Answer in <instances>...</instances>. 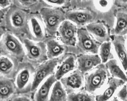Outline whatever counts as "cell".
Returning a JSON list of instances; mask_svg holds the SVG:
<instances>
[{
    "mask_svg": "<svg viewBox=\"0 0 127 101\" xmlns=\"http://www.w3.org/2000/svg\"><path fill=\"white\" fill-rule=\"evenodd\" d=\"M117 97L122 101H127V84L124 85L117 94Z\"/></svg>",
    "mask_w": 127,
    "mask_h": 101,
    "instance_id": "obj_31",
    "label": "cell"
},
{
    "mask_svg": "<svg viewBox=\"0 0 127 101\" xmlns=\"http://www.w3.org/2000/svg\"><path fill=\"white\" fill-rule=\"evenodd\" d=\"M19 39L25 50L23 61L29 63L36 68L48 60L44 42H35L25 37H22Z\"/></svg>",
    "mask_w": 127,
    "mask_h": 101,
    "instance_id": "obj_2",
    "label": "cell"
},
{
    "mask_svg": "<svg viewBox=\"0 0 127 101\" xmlns=\"http://www.w3.org/2000/svg\"><path fill=\"white\" fill-rule=\"evenodd\" d=\"M105 65L109 73L112 76L113 78L119 79L125 82H127V75L120 67L116 59L113 58L108 60Z\"/></svg>",
    "mask_w": 127,
    "mask_h": 101,
    "instance_id": "obj_24",
    "label": "cell"
},
{
    "mask_svg": "<svg viewBox=\"0 0 127 101\" xmlns=\"http://www.w3.org/2000/svg\"><path fill=\"white\" fill-rule=\"evenodd\" d=\"M78 29L73 23L65 20L61 24L58 30L61 42L66 46H76Z\"/></svg>",
    "mask_w": 127,
    "mask_h": 101,
    "instance_id": "obj_11",
    "label": "cell"
},
{
    "mask_svg": "<svg viewBox=\"0 0 127 101\" xmlns=\"http://www.w3.org/2000/svg\"><path fill=\"white\" fill-rule=\"evenodd\" d=\"M112 43L111 41L104 42L101 44L98 52L99 57L103 64L105 63L111 59H113L112 53Z\"/></svg>",
    "mask_w": 127,
    "mask_h": 101,
    "instance_id": "obj_26",
    "label": "cell"
},
{
    "mask_svg": "<svg viewBox=\"0 0 127 101\" xmlns=\"http://www.w3.org/2000/svg\"><path fill=\"white\" fill-rule=\"evenodd\" d=\"M84 80V75L77 69L67 76L62 78L60 82L66 93L69 94L80 88L83 84Z\"/></svg>",
    "mask_w": 127,
    "mask_h": 101,
    "instance_id": "obj_14",
    "label": "cell"
},
{
    "mask_svg": "<svg viewBox=\"0 0 127 101\" xmlns=\"http://www.w3.org/2000/svg\"><path fill=\"white\" fill-rule=\"evenodd\" d=\"M101 63L98 54H82L77 59V69L84 75Z\"/></svg>",
    "mask_w": 127,
    "mask_h": 101,
    "instance_id": "obj_15",
    "label": "cell"
},
{
    "mask_svg": "<svg viewBox=\"0 0 127 101\" xmlns=\"http://www.w3.org/2000/svg\"><path fill=\"white\" fill-rule=\"evenodd\" d=\"M35 42H44L47 35L39 13H29L26 34L23 36Z\"/></svg>",
    "mask_w": 127,
    "mask_h": 101,
    "instance_id": "obj_7",
    "label": "cell"
},
{
    "mask_svg": "<svg viewBox=\"0 0 127 101\" xmlns=\"http://www.w3.org/2000/svg\"><path fill=\"white\" fill-rule=\"evenodd\" d=\"M35 69L29 63L24 61L19 62L13 79L17 94L30 93Z\"/></svg>",
    "mask_w": 127,
    "mask_h": 101,
    "instance_id": "obj_4",
    "label": "cell"
},
{
    "mask_svg": "<svg viewBox=\"0 0 127 101\" xmlns=\"http://www.w3.org/2000/svg\"><path fill=\"white\" fill-rule=\"evenodd\" d=\"M100 45L85 27L78 29L76 45L79 51L86 54H97Z\"/></svg>",
    "mask_w": 127,
    "mask_h": 101,
    "instance_id": "obj_8",
    "label": "cell"
},
{
    "mask_svg": "<svg viewBox=\"0 0 127 101\" xmlns=\"http://www.w3.org/2000/svg\"><path fill=\"white\" fill-rule=\"evenodd\" d=\"M126 82L122 80L111 78L108 81L105 89L101 94L95 97V101H107L114 95L117 90Z\"/></svg>",
    "mask_w": 127,
    "mask_h": 101,
    "instance_id": "obj_22",
    "label": "cell"
},
{
    "mask_svg": "<svg viewBox=\"0 0 127 101\" xmlns=\"http://www.w3.org/2000/svg\"></svg>",
    "mask_w": 127,
    "mask_h": 101,
    "instance_id": "obj_36",
    "label": "cell"
},
{
    "mask_svg": "<svg viewBox=\"0 0 127 101\" xmlns=\"http://www.w3.org/2000/svg\"><path fill=\"white\" fill-rule=\"evenodd\" d=\"M75 66V60L74 56H69L58 66L57 70L54 74L57 81L60 80L66 74L72 71Z\"/></svg>",
    "mask_w": 127,
    "mask_h": 101,
    "instance_id": "obj_23",
    "label": "cell"
},
{
    "mask_svg": "<svg viewBox=\"0 0 127 101\" xmlns=\"http://www.w3.org/2000/svg\"><path fill=\"white\" fill-rule=\"evenodd\" d=\"M111 42L123 69L127 72V49L126 38L124 36H113Z\"/></svg>",
    "mask_w": 127,
    "mask_h": 101,
    "instance_id": "obj_18",
    "label": "cell"
},
{
    "mask_svg": "<svg viewBox=\"0 0 127 101\" xmlns=\"http://www.w3.org/2000/svg\"><path fill=\"white\" fill-rule=\"evenodd\" d=\"M65 19L69 21L78 28L85 27L93 22L96 18L95 13L88 9H79L68 11L65 12Z\"/></svg>",
    "mask_w": 127,
    "mask_h": 101,
    "instance_id": "obj_10",
    "label": "cell"
},
{
    "mask_svg": "<svg viewBox=\"0 0 127 101\" xmlns=\"http://www.w3.org/2000/svg\"><path fill=\"white\" fill-rule=\"evenodd\" d=\"M16 94L13 79L0 76V101H9Z\"/></svg>",
    "mask_w": 127,
    "mask_h": 101,
    "instance_id": "obj_21",
    "label": "cell"
},
{
    "mask_svg": "<svg viewBox=\"0 0 127 101\" xmlns=\"http://www.w3.org/2000/svg\"><path fill=\"white\" fill-rule=\"evenodd\" d=\"M116 24L110 31L111 35L113 36H125L127 32V9H120L116 13Z\"/></svg>",
    "mask_w": 127,
    "mask_h": 101,
    "instance_id": "obj_17",
    "label": "cell"
},
{
    "mask_svg": "<svg viewBox=\"0 0 127 101\" xmlns=\"http://www.w3.org/2000/svg\"><path fill=\"white\" fill-rule=\"evenodd\" d=\"M56 81L54 74L47 78L34 92L33 101H49L50 90Z\"/></svg>",
    "mask_w": 127,
    "mask_h": 101,
    "instance_id": "obj_19",
    "label": "cell"
},
{
    "mask_svg": "<svg viewBox=\"0 0 127 101\" xmlns=\"http://www.w3.org/2000/svg\"><path fill=\"white\" fill-rule=\"evenodd\" d=\"M10 101H33L29 93L17 94L14 95Z\"/></svg>",
    "mask_w": 127,
    "mask_h": 101,
    "instance_id": "obj_29",
    "label": "cell"
},
{
    "mask_svg": "<svg viewBox=\"0 0 127 101\" xmlns=\"http://www.w3.org/2000/svg\"><path fill=\"white\" fill-rule=\"evenodd\" d=\"M85 28L93 38L101 44L111 41L109 29L104 23L94 21L87 25Z\"/></svg>",
    "mask_w": 127,
    "mask_h": 101,
    "instance_id": "obj_13",
    "label": "cell"
},
{
    "mask_svg": "<svg viewBox=\"0 0 127 101\" xmlns=\"http://www.w3.org/2000/svg\"><path fill=\"white\" fill-rule=\"evenodd\" d=\"M0 51L15 58L19 62L23 61L25 56L24 47L21 40L7 30L1 39Z\"/></svg>",
    "mask_w": 127,
    "mask_h": 101,
    "instance_id": "obj_6",
    "label": "cell"
},
{
    "mask_svg": "<svg viewBox=\"0 0 127 101\" xmlns=\"http://www.w3.org/2000/svg\"><path fill=\"white\" fill-rule=\"evenodd\" d=\"M19 63L15 58L0 52V76L13 79Z\"/></svg>",
    "mask_w": 127,
    "mask_h": 101,
    "instance_id": "obj_12",
    "label": "cell"
},
{
    "mask_svg": "<svg viewBox=\"0 0 127 101\" xmlns=\"http://www.w3.org/2000/svg\"><path fill=\"white\" fill-rule=\"evenodd\" d=\"M12 5V0H0V9L5 12Z\"/></svg>",
    "mask_w": 127,
    "mask_h": 101,
    "instance_id": "obj_30",
    "label": "cell"
},
{
    "mask_svg": "<svg viewBox=\"0 0 127 101\" xmlns=\"http://www.w3.org/2000/svg\"><path fill=\"white\" fill-rule=\"evenodd\" d=\"M58 63V58L47 60L35 68L30 93H34L41 83L53 75Z\"/></svg>",
    "mask_w": 127,
    "mask_h": 101,
    "instance_id": "obj_9",
    "label": "cell"
},
{
    "mask_svg": "<svg viewBox=\"0 0 127 101\" xmlns=\"http://www.w3.org/2000/svg\"><path fill=\"white\" fill-rule=\"evenodd\" d=\"M4 14V12L0 9V23H1L2 20L3 18Z\"/></svg>",
    "mask_w": 127,
    "mask_h": 101,
    "instance_id": "obj_34",
    "label": "cell"
},
{
    "mask_svg": "<svg viewBox=\"0 0 127 101\" xmlns=\"http://www.w3.org/2000/svg\"><path fill=\"white\" fill-rule=\"evenodd\" d=\"M12 5L29 13L39 12L42 8L48 6L44 0H12Z\"/></svg>",
    "mask_w": 127,
    "mask_h": 101,
    "instance_id": "obj_20",
    "label": "cell"
},
{
    "mask_svg": "<svg viewBox=\"0 0 127 101\" xmlns=\"http://www.w3.org/2000/svg\"><path fill=\"white\" fill-rule=\"evenodd\" d=\"M96 3L97 6L99 8L101 9H104V8H106L108 6V5L109 4V3L107 0H98V1H95Z\"/></svg>",
    "mask_w": 127,
    "mask_h": 101,
    "instance_id": "obj_32",
    "label": "cell"
},
{
    "mask_svg": "<svg viewBox=\"0 0 127 101\" xmlns=\"http://www.w3.org/2000/svg\"><path fill=\"white\" fill-rule=\"evenodd\" d=\"M95 99L92 95L84 92L73 93L67 96V101H95Z\"/></svg>",
    "mask_w": 127,
    "mask_h": 101,
    "instance_id": "obj_27",
    "label": "cell"
},
{
    "mask_svg": "<svg viewBox=\"0 0 127 101\" xmlns=\"http://www.w3.org/2000/svg\"><path fill=\"white\" fill-rule=\"evenodd\" d=\"M109 74L105 65L103 63L85 74L84 77L85 91L92 94L101 88L107 81Z\"/></svg>",
    "mask_w": 127,
    "mask_h": 101,
    "instance_id": "obj_5",
    "label": "cell"
},
{
    "mask_svg": "<svg viewBox=\"0 0 127 101\" xmlns=\"http://www.w3.org/2000/svg\"><path fill=\"white\" fill-rule=\"evenodd\" d=\"M29 13L12 5L5 12L0 25L20 38L25 36Z\"/></svg>",
    "mask_w": 127,
    "mask_h": 101,
    "instance_id": "obj_1",
    "label": "cell"
},
{
    "mask_svg": "<svg viewBox=\"0 0 127 101\" xmlns=\"http://www.w3.org/2000/svg\"><path fill=\"white\" fill-rule=\"evenodd\" d=\"M38 13L42 19L47 36L55 37L61 24L66 20L65 12L60 7L46 6Z\"/></svg>",
    "mask_w": 127,
    "mask_h": 101,
    "instance_id": "obj_3",
    "label": "cell"
},
{
    "mask_svg": "<svg viewBox=\"0 0 127 101\" xmlns=\"http://www.w3.org/2000/svg\"><path fill=\"white\" fill-rule=\"evenodd\" d=\"M112 101H120L119 99H118V98H117V97H114L113 99V100H112Z\"/></svg>",
    "mask_w": 127,
    "mask_h": 101,
    "instance_id": "obj_35",
    "label": "cell"
},
{
    "mask_svg": "<svg viewBox=\"0 0 127 101\" xmlns=\"http://www.w3.org/2000/svg\"><path fill=\"white\" fill-rule=\"evenodd\" d=\"M44 1L47 6L56 7L67 6L69 3V0H44Z\"/></svg>",
    "mask_w": 127,
    "mask_h": 101,
    "instance_id": "obj_28",
    "label": "cell"
},
{
    "mask_svg": "<svg viewBox=\"0 0 127 101\" xmlns=\"http://www.w3.org/2000/svg\"><path fill=\"white\" fill-rule=\"evenodd\" d=\"M6 31V30L3 27H2V26L0 25V42L2 36Z\"/></svg>",
    "mask_w": 127,
    "mask_h": 101,
    "instance_id": "obj_33",
    "label": "cell"
},
{
    "mask_svg": "<svg viewBox=\"0 0 127 101\" xmlns=\"http://www.w3.org/2000/svg\"><path fill=\"white\" fill-rule=\"evenodd\" d=\"M67 96L61 82L57 81L52 87L49 101H67Z\"/></svg>",
    "mask_w": 127,
    "mask_h": 101,
    "instance_id": "obj_25",
    "label": "cell"
},
{
    "mask_svg": "<svg viewBox=\"0 0 127 101\" xmlns=\"http://www.w3.org/2000/svg\"><path fill=\"white\" fill-rule=\"evenodd\" d=\"M44 42L48 60L57 59L67 50V46L59 42L55 37H47Z\"/></svg>",
    "mask_w": 127,
    "mask_h": 101,
    "instance_id": "obj_16",
    "label": "cell"
}]
</instances>
